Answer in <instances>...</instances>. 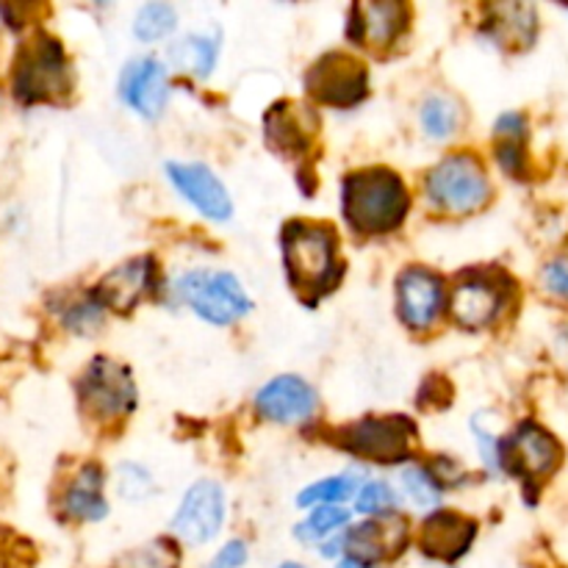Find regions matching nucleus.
Returning a JSON list of instances; mask_svg holds the SVG:
<instances>
[{"label":"nucleus","mask_w":568,"mask_h":568,"mask_svg":"<svg viewBox=\"0 0 568 568\" xmlns=\"http://www.w3.org/2000/svg\"><path fill=\"white\" fill-rule=\"evenodd\" d=\"M283 261L292 288L303 297H322L338 281L336 233L327 225L294 220L283 227Z\"/></svg>","instance_id":"nucleus-1"},{"label":"nucleus","mask_w":568,"mask_h":568,"mask_svg":"<svg viewBox=\"0 0 568 568\" xmlns=\"http://www.w3.org/2000/svg\"><path fill=\"white\" fill-rule=\"evenodd\" d=\"M344 216L361 233H388L408 214V189L392 170H361L344 181Z\"/></svg>","instance_id":"nucleus-2"},{"label":"nucleus","mask_w":568,"mask_h":568,"mask_svg":"<svg viewBox=\"0 0 568 568\" xmlns=\"http://www.w3.org/2000/svg\"><path fill=\"white\" fill-rule=\"evenodd\" d=\"M72 87L70 64L59 39L37 33L20 48L14 61L11 89L20 103H55Z\"/></svg>","instance_id":"nucleus-3"},{"label":"nucleus","mask_w":568,"mask_h":568,"mask_svg":"<svg viewBox=\"0 0 568 568\" xmlns=\"http://www.w3.org/2000/svg\"><path fill=\"white\" fill-rule=\"evenodd\" d=\"M338 444L358 458L375 464H403L416 453L419 430L408 416H383V419H361L338 430Z\"/></svg>","instance_id":"nucleus-4"},{"label":"nucleus","mask_w":568,"mask_h":568,"mask_svg":"<svg viewBox=\"0 0 568 568\" xmlns=\"http://www.w3.org/2000/svg\"><path fill=\"white\" fill-rule=\"evenodd\" d=\"M488 175L469 153H455L436 164L427 175V197L449 214H471L488 200Z\"/></svg>","instance_id":"nucleus-5"},{"label":"nucleus","mask_w":568,"mask_h":568,"mask_svg":"<svg viewBox=\"0 0 568 568\" xmlns=\"http://www.w3.org/2000/svg\"><path fill=\"white\" fill-rule=\"evenodd\" d=\"M175 294L211 325H231L253 305L231 272H189L178 281Z\"/></svg>","instance_id":"nucleus-6"},{"label":"nucleus","mask_w":568,"mask_h":568,"mask_svg":"<svg viewBox=\"0 0 568 568\" xmlns=\"http://www.w3.org/2000/svg\"><path fill=\"white\" fill-rule=\"evenodd\" d=\"M305 89L314 100L336 109L361 103L369 92V72L349 53H327L305 75Z\"/></svg>","instance_id":"nucleus-7"},{"label":"nucleus","mask_w":568,"mask_h":568,"mask_svg":"<svg viewBox=\"0 0 568 568\" xmlns=\"http://www.w3.org/2000/svg\"><path fill=\"white\" fill-rule=\"evenodd\" d=\"M560 458H564L560 444L536 422H525L499 447V466H505L510 475L521 477L530 488H536L544 477L552 475Z\"/></svg>","instance_id":"nucleus-8"},{"label":"nucleus","mask_w":568,"mask_h":568,"mask_svg":"<svg viewBox=\"0 0 568 568\" xmlns=\"http://www.w3.org/2000/svg\"><path fill=\"white\" fill-rule=\"evenodd\" d=\"M78 392H81L89 414L98 416V419H116V416H125L136 405V388H133L131 372L116 364V361L105 358V355L89 364Z\"/></svg>","instance_id":"nucleus-9"},{"label":"nucleus","mask_w":568,"mask_h":568,"mask_svg":"<svg viewBox=\"0 0 568 568\" xmlns=\"http://www.w3.org/2000/svg\"><path fill=\"white\" fill-rule=\"evenodd\" d=\"M225 521V494L216 483L200 480L189 488L172 519V532L186 544H209Z\"/></svg>","instance_id":"nucleus-10"},{"label":"nucleus","mask_w":568,"mask_h":568,"mask_svg":"<svg viewBox=\"0 0 568 568\" xmlns=\"http://www.w3.org/2000/svg\"><path fill=\"white\" fill-rule=\"evenodd\" d=\"M399 316L410 331H427L444 308V283L425 266H410L397 281Z\"/></svg>","instance_id":"nucleus-11"},{"label":"nucleus","mask_w":568,"mask_h":568,"mask_svg":"<svg viewBox=\"0 0 568 568\" xmlns=\"http://www.w3.org/2000/svg\"><path fill=\"white\" fill-rule=\"evenodd\" d=\"M405 544H408V525L397 514L375 516V519L353 527L349 536L344 538L349 558L361 560L364 566L397 558Z\"/></svg>","instance_id":"nucleus-12"},{"label":"nucleus","mask_w":568,"mask_h":568,"mask_svg":"<svg viewBox=\"0 0 568 568\" xmlns=\"http://www.w3.org/2000/svg\"><path fill=\"white\" fill-rule=\"evenodd\" d=\"M153 258L142 255V258L125 261V264L111 270L109 275L100 281V286L94 288V300H98L100 308L128 314V311H133L142 303V297H148V292L153 288Z\"/></svg>","instance_id":"nucleus-13"},{"label":"nucleus","mask_w":568,"mask_h":568,"mask_svg":"<svg viewBox=\"0 0 568 568\" xmlns=\"http://www.w3.org/2000/svg\"><path fill=\"white\" fill-rule=\"evenodd\" d=\"M408 20L405 3H355L349 9L347 37L364 48H388L408 28Z\"/></svg>","instance_id":"nucleus-14"},{"label":"nucleus","mask_w":568,"mask_h":568,"mask_svg":"<svg viewBox=\"0 0 568 568\" xmlns=\"http://www.w3.org/2000/svg\"><path fill=\"white\" fill-rule=\"evenodd\" d=\"M170 181L194 209L214 222L231 220L233 205L220 178L205 164H166Z\"/></svg>","instance_id":"nucleus-15"},{"label":"nucleus","mask_w":568,"mask_h":568,"mask_svg":"<svg viewBox=\"0 0 568 568\" xmlns=\"http://www.w3.org/2000/svg\"><path fill=\"white\" fill-rule=\"evenodd\" d=\"M264 133L272 150L297 159L311 148V139L316 133V116L305 105L286 100V103H277L266 111Z\"/></svg>","instance_id":"nucleus-16"},{"label":"nucleus","mask_w":568,"mask_h":568,"mask_svg":"<svg viewBox=\"0 0 568 568\" xmlns=\"http://www.w3.org/2000/svg\"><path fill=\"white\" fill-rule=\"evenodd\" d=\"M477 525L466 516L453 514V510H436L430 519L422 525L419 549L433 560H453L464 558L475 541Z\"/></svg>","instance_id":"nucleus-17"},{"label":"nucleus","mask_w":568,"mask_h":568,"mask_svg":"<svg viewBox=\"0 0 568 568\" xmlns=\"http://www.w3.org/2000/svg\"><path fill=\"white\" fill-rule=\"evenodd\" d=\"M316 410V394L305 381L294 375L275 377L266 383L258 392V414L270 422H281V425H294Z\"/></svg>","instance_id":"nucleus-18"},{"label":"nucleus","mask_w":568,"mask_h":568,"mask_svg":"<svg viewBox=\"0 0 568 568\" xmlns=\"http://www.w3.org/2000/svg\"><path fill=\"white\" fill-rule=\"evenodd\" d=\"M120 94L142 116H159L164 111L166 98H170L166 70L155 59L131 61L122 72Z\"/></svg>","instance_id":"nucleus-19"},{"label":"nucleus","mask_w":568,"mask_h":568,"mask_svg":"<svg viewBox=\"0 0 568 568\" xmlns=\"http://www.w3.org/2000/svg\"><path fill=\"white\" fill-rule=\"evenodd\" d=\"M503 300V292L491 281L480 275H469L455 286L453 314L458 325L466 327V331H483L499 314Z\"/></svg>","instance_id":"nucleus-20"},{"label":"nucleus","mask_w":568,"mask_h":568,"mask_svg":"<svg viewBox=\"0 0 568 568\" xmlns=\"http://www.w3.org/2000/svg\"><path fill=\"white\" fill-rule=\"evenodd\" d=\"M536 9L525 3H499L488 9L486 33L499 48H530L536 39Z\"/></svg>","instance_id":"nucleus-21"},{"label":"nucleus","mask_w":568,"mask_h":568,"mask_svg":"<svg viewBox=\"0 0 568 568\" xmlns=\"http://www.w3.org/2000/svg\"><path fill=\"white\" fill-rule=\"evenodd\" d=\"M64 510L67 516L81 521H98L109 514V505L103 499V471L98 466L89 464L78 471L64 494Z\"/></svg>","instance_id":"nucleus-22"},{"label":"nucleus","mask_w":568,"mask_h":568,"mask_svg":"<svg viewBox=\"0 0 568 568\" xmlns=\"http://www.w3.org/2000/svg\"><path fill=\"white\" fill-rule=\"evenodd\" d=\"M494 142H497V159L503 170L514 178H525L527 170V122L521 114L499 116L494 128Z\"/></svg>","instance_id":"nucleus-23"},{"label":"nucleus","mask_w":568,"mask_h":568,"mask_svg":"<svg viewBox=\"0 0 568 568\" xmlns=\"http://www.w3.org/2000/svg\"><path fill=\"white\" fill-rule=\"evenodd\" d=\"M216 53L220 44L216 39L203 37V33H189V37L178 39L170 48V61L178 72H189L194 78H205L216 64Z\"/></svg>","instance_id":"nucleus-24"},{"label":"nucleus","mask_w":568,"mask_h":568,"mask_svg":"<svg viewBox=\"0 0 568 568\" xmlns=\"http://www.w3.org/2000/svg\"><path fill=\"white\" fill-rule=\"evenodd\" d=\"M460 109L455 100L444 98V94H433L422 105V125L433 139H449L458 128Z\"/></svg>","instance_id":"nucleus-25"},{"label":"nucleus","mask_w":568,"mask_h":568,"mask_svg":"<svg viewBox=\"0 0 568 568\" xmlns=\"http://www.w3.org/2000/svg\"><path fill=\"white\" fill-rule=\"evenodd\" d=\"M178 560L181 558H178L175 544L159 538V541L144 544L133 552H125L111 568H178Z\"/></svg>","instance_id":"nucleus-26"},{"label":"nucleus","mask_w":568,"mask_h":568,"mask_svg":"<svg viewBox=\"0 0 568 568\" xmlns=\"http://www.w3.org/2000/svg\"><path fill=\"white\" fill-rule=\"evenodd\" d=\"M175 22L178 14L170 3H148L139 9L136 22H133V33L142 42H155V39H164L175 28Z\"/></svg>","instance_id":"nucleus-27"},{"label":"nucleus","mask_w":568,"mask_h":568,"mask_svg":"<svg viewBox=\"0 0 568 568\" xmlns=\"http://www.w3.org/2000/svg\"><path fill=\"white\" fill-rule=\"evenodd\" d=\"M358 488V475H342V477H331V480H322L316 486L305 488L303 494L297 497L300 508H308V505H336L342 499H349Z\"/></svg>","instance_id":"nucleus-28"},{"label":"nucleus","mask_w":568,"mask_h":568,"mask_svg":"<svg viewBox=\"0 0 568 568\" xmlns=\"http://www.w3.org/2000/svg\"><path fill=\"white\" fill-rule=\"evenodd\" d=\"M349 521L347 510L336 508V505H322V508L311 510L308 519L297 527L300 541H322V538L333 536L338 527H344Z\"/></svg>","instance_id":"nucleus-29"},{"label":"nucleus","mask_w":568,"mask_h":568,"mask_svg":"<svg viewBox=\"0 0 568 568\" xmlns=\"http://www.w3.org/2000/svg\"><path fill=\"white\" fill-rule=\"evenodd\" d=\"M403 491L416 508H436L442 503V486L422 466H410L403 471Z\"/></svg>","instance_id":"nucleus-30"},{"label":"nucleus","mask_w":568,"mask_h":568,"mask_svg":"<svg viewBox=\"0 0 568 568\" xmlns=\"http://www.w3.org/2000/svg\"><path fill=\"white\" fill-rule=\"evenodd\" d=\"M33 547L11 530H0V568H31Z\"/></svg>","instance_id":"nucleus-31"},{"label":"nucleus","mask_w":568,"mask_h":568,"mask_svg":"<svg viewBox=\"0 0 568 568\" xmlns=\"http://www.w3.org/2000/svg\"><path fill=\"white\" fill-rule=\"evenodd\" d=\"M394 508V494L386 483H369V486L361 488L358 494V510L361 514H375L386 516Z\"/></svg>","instance_id":"nucleus-32"},{"label":"nucleus","mask_w":568,"mask_h":568,"mask_svg":"<svg viewBox=\"0 0 568 568\" xmlns=\"http://www.w3.org/2000/svg\"><path fill=\"white\" fill-rule=\"evenodd\" d=\"M150 488H153V480H150L148 471L136 464H125L120 469V491L122 497L128 499H142L148 497Z\"/></svg>","instance_id":"nucleus-33"},{"label":"nucleus","mask_w":568,"mask_h":568,"mask_svg":"<svg viewBox=\"0 0 568 568\" xmlns=\"http://www.w3.org/2000/svg\"><path fill=\"white\" fill-rule=\"evenodd\" d=\"M541 281L552 297L568 300V258H555L552 264L544 266Z\"/></svg>","instance_id":"nucleus-34"},{"label":"nucleus","mask_w":568,"mask_h":568,"mask_svg":"<svg viewBox=\"0 0 568 568\" xmlns=\"http://www.w3.org/2000/svg\"><path fill=\"white\" fill-rule=\"evenodd\" d=\"M244 560H247V547L242 541H231L222 547V552L216 555L211 568H242Z\"/></svg>","instance_id":"nucleus-35"},{"label":"nucleus","mask_w":568,"mask_h":568,"mask_svg":"<svg viewBox=\"0 0 568 568\" xmlns=\"http://www.w3.org/2000/svg\"><path fill=\"white\" fill-rule=\"evenodd\" d=\"M338 568H366V566L361 564V560H355V558H347V560H342V564H338Z\"/></svg>","instance_id":"nucleus-36"},{"label":"nucleus","mask_w":568,"mask_h":568,"mask_svg":"<svg viewBox=\"0 0 568 568\" xmlns=\"http://www.w3.org/2000/svg\"><path fill=\"white\" fill-rule=\"evenodd\" d=\"M281 568H303V566H297V564H286V566H281Z\"/></svg>","instance_id":"nucleus-37"}]
</instances>
